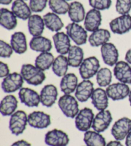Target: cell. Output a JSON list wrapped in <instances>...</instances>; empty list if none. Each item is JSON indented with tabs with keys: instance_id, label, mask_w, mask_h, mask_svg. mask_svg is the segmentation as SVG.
<instances>
[{
	"instance_id": "obj_1",
	"label": "cell",
	"mask_w": 131,
	"mask_h": 146,
	"mask_svg": "<svg viewBox=\"0 0 131 146\" xmlns=\"http://www.w3.org/2000/svg\"><path fill=\"white\" fill-rule=\"evenodd\" d=\"M21 74L28 84L38 86L46 80V74L43 71L31 64H23L21 69Z\"/></svg>"
},
{
	"instance_id": "obj_2",
	"label": "cell",
	"mask_w": 131,
	"mask_h": 146,
	"mask_svg": "<svg viewBox=\"0 0 131 146\" xmlns=\"http://www.w3.org/2000/svg\"><path fill=\"white\" fill-rule=\"evenodd\" d=\"M58 104L63 113L69 118H75L79 111L77 100L70 94H64L60 97Z\"/></svg>"
},
{
	"instance_id": "obj_3",
	"label": "cell",
	"mask_w": 131,
	"mask_h": 146,
	"mask_svg": "<svg viewBox=\"0 0 131 146\" xmlns=\"http://www.w3.org/2000/svg\"><path fill=\"white\" fill-rule=\"evenodd\" d=\"M28 116L22 110H17L10 116L9 129L13 135L18 136L23 133L28 124Z\"/></svg>"
},
{
	"instance_id": "obj_4",
	"label": "cell",
	"mask_w": 131,
	"mask_h": 146,
	"mask_svg": "<svg viewBox=\"0 0 131 146\" xmlns=\"http://www.w3.org/2000/svg\"><path fill=\"white\" fill-rule=\"evenodd\" d=\"M100 69V62L95 56L85 59L79 67V71L83 80H89L97 74Z\"/></svg>"
},
{
	"instance_id": "obj_5",
	"label": "cell",
	"mask_w": 131,
	"mask_h": 146,
	"mask_svg": "<svg viewBox=\"0 0 131 146\" xmlns=\"http://www.w3.org/2000/svg\"><path fill=\"white\" fill-rule=\"evenodd\" d=\"M94 113L92 110L89 108H84L79 111L75 117V125L80 131L86 132L92 126Z\"/></svg>"
},
{
	"instance_id": "obj_6",
	"label": "cell",
	"mask_w": 131,
	"mask_h": 146,
	"mask_svg": "<svg viewBox=\"0 0 131 146\" xmlns=\"http://www.w3.org/2000/svg\"><path fill=\"white\" fill-rule=\"evenodd\" d=\"M24 81L22 75L19 73H10L3 80L1 88L5 93L15 92L22 88Z\"/></svg>"
},
{
	"instance_id": "obj_7",
	"label": "cell",
	"mask_w": 131,
	"mask_h": 146,
	"mask_svg": "<svg viewBox=\"0 0 131 146\" xmlns=\"http://www.w3.org/2000/svg\"><path fill=\"white\" fill-rule=\"evenodd\" d=\"M66 30L67 34L77 46L83 45L87 42V32L78 23H69L66 27Z\"/></svg>"
},
{
	"instance_id": "obj_8",
	"label": "cell",
	"mask_w": 131,
	"mask_h": 146,
	"mask_svg": "<svg viewBox=\"0 0 131 146\" xmlns=\"http://www.w3.org/2000/svg\"><path fill=\"white\" fill-rule=\"evenodd\" d=\"M131 131V119L122 117L114 123L111 128V135L114 139L121 141L127 137Z\"/></svg>"
},
{
	"instance_id": "obj_9",
	"label": "cell",
	"mask_w": 131,
	"mask_h": 146,
	"mask_svg": "<svg viewBox=\"0 0 131 146\" xmlns=\"http://www.w3.org/2000/svg\"><path fill=\"white\" fill-rule=\"evenodd\" d=\"M111 32L115 34L123 35L131 30V15H122L114 18L109 23Z\"/></svg>"
},
{
	"instance_id": "obj_10",
	"label": "cell",
	"mask_w": 131,
	"mask_h": 146,
	"mask_svg": "<svg viewBox=\"0 0 131 146\" xmlns=\"http://www.w3.org/2000/svg\"><path fill=\"white\" fill-rule=\"evenodd\" d=\"M28 121L31 127L36 129H45L51 124L50 115L41 111L31 112L28 115Z\"/></svg>"
},
{
	"instance_id": "obj_11",
	"label": "cell",
	"mask_w": 131,
	"mask_h": 146,
	"mask_svg": "<svg viewBox=\"0 0 131 146\" xmlns=\"http://www.w3.org/2000/svg\"><path fill=\"white\" fill-rule=\"evenodd\" d=\"M69 141L68 135L60 129H54L45 135V143L49 146H67Z\"/></svg>"
},
{
	"instance_id": "obj_12",
	"label": "cell",
	"mask_w": 131,
	"mask_h": 146,
	"mask_svg": "<svg viewBox=\"0 0 131 146\" xmlns=\"http://www.w3.org/2000/svg\"><path fill=\"white\" fill-rule=\"evenodd\" d=\"M130 88L127 84L121 82L114 83L107 87L106 92L109 98L112 101L122 100L129 96Z\"/></svg>"
},
{
	"instance_id": "obj_13",
	"label": "cell",
	"mask_w": 131,
	"mask_h": 146,
	"mask_svg": "<svg viewBox=\"0 0 131 146\" xmlns=\"http://www.w3.org/2000/svg\"><path fill=\"white\" fill-rule=\"evenodd\" d=\"M112 121V117L109 110L100 111L93 119L92 127L94 131L102 133L108 128Z\"/></svg>"
},
{
	"instance_id": "obj_14",
	"label": "cell",
	"mask_w": 131,
	"mask_h": 146,
	"mask_svg": "<svg viewBox=\"0 0 131 146\" xmlns=\"http://www.w3.org/2000/svg\"><path fill=\"white\" fill-rule=\"evenodd\" d=\"M19 98L28 107H38L40 103V94L30 88H21L19 91Z\"/></svg>"
},
{
	"instance_id": "obj_15",
	"label": "cell",
	"mask_w": 131,
	"mask_h": 146,
	"mask_svg": "<svg viewBox=\"0 0 131 146\" xmlns=\"http://www.w3.org/2000/svg\"><path fill=\"white\" fill-rule=\"evenodd\" d=\"M102 58L105 64L109 66H114L118 60V51L113 44L107 42L101 46Z\"/></svg>"
},
{
	"instance_id": "obj_16",
	"label": "cell",
	"mask_w": 131,
	"mask_h": 146,
	"mask_svg": "<svg viewBox=\"0 0 131 146\" xmlns=\"http://www.w3.org/2000/svg\"><path fill=\"white\" fill-rule=\"evenodd\" d=\"M113 73L120 82L131 85V67L127 62H118L114 66Z\"/></svg>"
},
{
	"instance_id": "obj_17",
	"label": "cell",
	"mask_w": 131,
	"mask_h": 146,
	"mask_svg": "<svg viewBox=\"0 0 131 146\" xmlns=\"http://www.w3.org/2000/svg\"><path fill=\"white\" fill-rule=\"evenodd\" d=\"M58 95L57 88L54 85H46L40 91V103L46 107L50 108L56 103Z\"/></svg>"
},
{
	"instance_id": "obj_18",
	"label": "cell",
	"mask_w": 131,
	"mask_h": 146,
	"mask_svg": "<svg viewBox=\"0 0 131 146\" xmlns=\"http://www.w3.org/2000/svg\"><path fill=\"white\" fill-rule=\"evenodd\" d=\"M102 23V15L99 10L91 9L87 12L84 20V25L86 31L93 32L99 29Z\"/></svg>"
},
{
	"instance_id": "obj_19",
	"label": "cell",
	"mask_w": 131,
	"mask_h": 146,
	"mask_svg": "<svg viewBox=\"0 0 131 146\" xmlns=\"http://www.w3.org/2000/svg\"><path fill=\"white\" fill-rule=\"evenodd\" d=\"M94 90L93 83L89 80H84L78 84L75 91V97L80 102H86L91 98Z\"/></svg>"
},
{
	"instance_id": "obj_20",
	"label": "cell",
	"mask_w": 131,
	"mask_h": 146,
	"mask_svg": "<svg viewBox=\"0 0 131 146\" xmlns=\"http://www.w3.org/2000/svg\"><path fill=\"white\" fill-rule=\"evenodd\" d=\"M52 39L57 53L62 55L68 54L72 46L69 35L64 32H56L52 36Z\"/></svg>"
},
{
	"instance_id": "obj_21",
	"label": "cell",
	"mask_w": 131,
	"mask_h": 146,
	"mask_svg": "<svg viewBox=\"0 0 131 146\" xmlns=\"http://www.w3.org/2000/svg\"><path fill=\"white\" fill-rule=\"evenodd\" d=\"M91 103L99 111L106 110L109 105V97L106 91L102 88H97L94 90L91 96Z\"/></svg>"
},
{
	"instance_id": "obj_22",
	"label": "cell",
	"mask_w": 131,
	"mask_h": 146,
	"mask_svg": "<svg viewBox=\"0 0 131 146\" xmlns=\"http://www.w3.org/2000/svg\"><path fill=\"white\" fill-rule=\"evenodd\" d=\"M45 27L43 17L40 15H32L28 21V28L29 32L33 36H38L42 35Z\"/></svg>"
},
{
	"instance_id": "obj_23",
	"label": "cell",
	"mask_w": 131,
	"mask_h": 146,
	"mask_svg": "<svg viewBox=\"0 0 131 146\" xmlns=\"http://www.w3.org/2000/svg\"><path fill=\"white\" fill-rule=\"evenodd\" d=\"M10 45L14 51L19 54L24 53L27 51V41L24 33L17 32L13 33L10 38Z\"/></svg>"
},
{
	"instance_id": "obj_24",
	"label": "cell",
	"mask_w": 131,
	"mask_h": 146,
	"mask_svg": "<svg viewBox=\"0 0 131 146\" xmlns=\"http://www.w3.org/2000/svg\"><path fill=\"white\" fill-rule=\"evenodd\" d=\"M30 47L34 51L45 53L50 51L52 46L50 39L41 35L33 36L30 42Z\"/></svg>"
},
{
	"instance_id": "obj_25",
	"label": "cell",
	"mask_w": 131,
	"mask_h": 146,
	"mask_svg": "<svg viewBox=\"0 0 131 146\" xmlns=\"http://www.w3.org/2000/svg\"><path fill=\"white\" fill-rule=\"evenodd\" d=\"M78 85V79L74 73H68L63 76L60 82V89L65 94H70L75 92Z\"/></svg>"
},
{
	"instance_id": "obj_26",
	"label": "cell",
	"mask_w": 131,
	"mask_h": 146,
	"mask_svg": "<svg viewBox=\"0 0 131 146\" xmlns=\"http://www.w3.org/2000/svg\"><path fill=\"white\" fill-rule=\"evenodd\" d=\"M18 106V101L14 95H7L0 103V112L3 116H11Z\"/></svg>"
},
{
	"instance_id": "obj_27",
	"label": "cell",
	"mask_w": 131,
	"mask_h": 146,
	"mask_svg": "<svg viewBox=\"0 0 131 146\" xmlns=\"http://www.w3.org/2000/svg\"><path fill=\"white\" fill-rule=\"evenodd\" d=\"M111 38L109 31L106 29H101L92 32L88 38V42L91 46L99 47L108 42Z\"/></svg>"
},
{
	"instance_id": "obj_28",
	"label": "cell",
	"mask_w": 131,
	"mask_h": 146,
	"mask_svg": "<svg viewBox=\"0 0 131 146\" xmlns=\"http://www.w3.org/2000/svg\"><path fill=\"white\" fill-rule=\"evenodd\" d=\"M0 24L8 30H14L17 27V17L9 9L2 8L0 10Z\"/></svg>"
},
{
	"instance_id": "obj_29",
	"label": "cell",
	"mask_w": 131,
	"mask_h": 146,
	"mask_svg": "<svg viewBox=\"0 0 131 146\" xmlns=\"http://www.w3.org/2000/svg\"><path fill=\"white\" fill-rule=\"evenodd\" d=\"M12 11L15 16L22 20H28L32 15L30 7L23 0H15L12 5Z\"/></svg>"
},
{
	"instance_id": "obj_30",
	"label": "cell",
	"mask_w": 131,
	"mask_h": 146,
	"mask_svg": "<svg viewBox=\"0 0 131 146\" xmlns=\"http://www.w3.org/2000/svg\"><path fill=\"white\" fill-rule=\"evenodd\" d=\"M68 14L72 23H75L83 21L86 16L85 8L83 4L79 1H74L70 4Z\"/></svg>"
},
{
	"instance_id": "obj_31",
	"label": "cell",
	"mask_w": 131,
	"mask_h": 146,
	"mask_svg": "<svg viewBox=\"0 0 131 146\" xmlns=\"http://www.w3.org/2000/svg\"><path fill=\"white\" fill-rule=\"evenodd\" d=\"M43 19L45 26L51 32H59L64 28V24L61 18L54 12H48L44 15Z\"/></svg>"
},
{
	"instance_id": "obj_32",
	"label": "cell",
	"mask_w": 131,
	"mask_h": 146,
	"mask_svg": "<svg viewBox=\"0 0 131 146\" xmlns=\"http://www.w3.org/2000/svg\"><path fill=\"white\" fill-rule=\"evenodd\" d=\"M68 62L69 66L79 67L84 60V52L79 46H72L68 53Z\"/></svg>"
},
{
	"instance_id": "obj_33",
	"label": "cell",
	"mask_w": 131,
	"mask_h": 146,
	"mask_svg": "<svg viewBox=\"0 0 131 146\" xmlns=\"http://www.w3.org/2000/svg\"><path fill=\"white\" fill-rule=\"evenodd\" d=\"M84 142L86 146H106L104 137L95 131H87L84 135Z\"/></svg>"
},
{
	"instance_id": "obj_34",
	"label": "cell",
	"mask_w": 131,
	"mask_h": 146,
	"mask_svg": "<svg viewBox=\"0 0 131 146\" xmlns=\"http://www.w3.org/2000/svg\"><path fill=\"white\" fill-rule=\"evenodd\" d=\"M69 64L66 56L60 54L54 59L52 66V70L55 75L58 77H63L67 74Z\"/></svg>"
},
{
	"instance_id": "obj_35",
	"label": "cell",
	"mask_w": 131,
	"mask_h": 146,
	"mask_svg": "<svg viewBox=\"0 0 131 146\" xmlns=\"http://www.w3.org/2000/svg\"><path fill=\"white\" fill-rule=\"evenodd\" d=\"M54 59L53 54L50 52L40 53L35 59V66L42 71H46L52 67Z\"/></svg>"
},
{
	"instance_id": "obj_36",
	"label": "cell",
	"mask_w": 131,
	"mask_h": 146,
	"mask_svg": "<svg viewBox=\"0 0 131 146\" xmlns=\"http://www.w3.org/2000/svg\"><path fill=\"white\" fill-rule=\"evenodd\" d=\"M97 83L101 87H106L111 85L112 81V72L111 70L104 67L99 69L96 74Z\"/></svg>"
},
{
	"instance_id": "obj_37",
	"label": "cell",
	"mask_w": 131,
	"mask_h": 146,
	"mask_svg": "<svg viewBox=\"0 0 131 146\" xmlns=\"http://www.w3.org/2000/svg\"><path fill=\"white\" fill-rule=\"evenodd\" d=\"M49 6L52 12L64 15L69 12L70 5L65 0H49Z\"/></svg>"
},
{
	"instance_id": "obj_38",
	"label": "cell",
	"mask_w": 131,
	"mask_h": 146,
	"mask_svg": "<svg viewBox=\"0 0 131 146\" xmlns=\"http://www.w3.org/2000/svg\"><path fill=\"white\" fill-rule=\"evenodd\" d=\"M116 10L119 14H129L131 10V0H116Z\"/></svg>"
},
{
	"instance_id": "obj_39",
	"label": "cell",
	"mask_w": 131,
	"mask_h": 146,
	"mask_svg": "<svg viewBox=\"0 0 131 146\" xmlns=\"http://www.w3.org/2000/svg\"><path fill=\"white\" fill-rule=\"evenodd\" d=\"M111 0H89V4L93 9L104 10L109 9L111 5Z\"/></svg>"
},
{
	"instance_id": "obj_40",
	"label": "cell",
	"mask_w": 131,
	"mask_h": 146,
	"mask_svg": "<svg viewBox=\"0 0 131 146\" xmlns=\"http://www.w3.org/2000/svg\"><path fill=\"white\" fill-rule=\"evenodd\" d=\"M48 3V0H30L29 7L33 12H41L45 9Z\"/></svg>"
},
{
	"instance_id": "obj_41",
	"label": "cell",
	"mask_w": 131,
	"mask_h": 146,
	"mask_svg": "<svg viewBox=\"0 0 131 146\" xmlns=\"http://www.w3.org/2000/svg\"><path fill=\"white\" fill-rule=\"evenodd\" d=\"M13 51L11 45L2 40L0 41V56L1 58H10L12 55Z\"/></svg>"
},
{
	"instance_id": "obj_42",
	"label": "cell",
	"mask_w": 131,
	"mask_h": 146,
	"mask_svg": "<svg viewBox=\"0 0 131 146\" xmlns=\"http://www.w3.org/2000/svg\"><path fill=\"white\" fill-rule=\"evenodd\" d=\"M10 74V69L7 64L4 62H0V77L5 78Z\"/></svg>"
},
{
	"instance_id": "obj_43",
	"label": "cell",
	"mask_w": 131,
	"mask_h": 146,
	"mask_svg": "<svg viewBox=\"0 0 131 146\" xmlns=\"http://www.w3.org/2000/svg\"><path fill=\"white\" fill-rule=\"evenodd\" d=\"M10 146H31V145L30 143L24 140H21L13 143Z\"/></svg>"
},
{
	"instance_id": "obj_44",
	"label": "cell",
	"mask_w": 131,
	"mask_h": 146,
	"mask_svg": "<svg viewBox=\"0 0 131 146\" xmlns=\"http://www.w3.org/2000/svg\"><path fill=\"white\" fill-rule=\"evenodd\" d=\"M106 146H124L120 141L118 140H113V141H110L109 143H107Z\"/></svg>"
},
{
	"instance_id": "obj_45",
	"label": "cell",
	"mask_w": 131,
	"mask_h": 146,
	"mask_svg": "<svg viewBox=\"0 0 131 146\" xmlns=\"http://www.w3.org/2000/svg\"><path fill=\"white\" fill-rule=\"evenodd\" d=\"M125 59L127 63H129L131 65V49H129V50L127 51L126 54H125Z\"/></svg>"
},
{
	"instance_id": "obj_46",
	"label": "cell",
	"mask_w": 131,
	"mask_h": 146,
	"mask_svg": "<svg viewBox=\"0 0 131 146\" xmlns=\"http://www.w3.org/2000/svg\"><path fill=\"white\" fill-rule=\"evenodd\" d=\"M125 145L131 146V131L125 138Z\"/></svg>"
},
{
	"instance_id": "obj_47",
	"label": "cell",
	"mask_w": 131,
	"mask_h": 146,
	"mask_svg": "<svg viewBox=\"0 0 131 146\" xmlns=\"http://www.w3.org/2000/svg\"><path fill=\"white\" fill-rule=\"evenodd\" d=\"M12 0H0V3L3 5H9L11 3Z\"/></svg>"
},
{
	"instance_id": "obj_48",
	"label": "cell",
	"mask_w": 131,
	"mask_h": 146,
	"mask_svg": "<svg viewBox=\"0 0 131 146\" xmlns=\"http://www.w3.org/2000/svg\"><path fill=\"white\" fill-rule=\"evenodd\" d=\"M129 101L130 105L131 106V89L130 90V93H129Z\"/></svg>"
},
{
	"instance_id": "obj_49",
	"label": "cell",
	"mask_w": 131,
	"mask_h": 146,
	"mask_svg": "<svg viewBox=\"0 0 131 146\" xmlns=\"http://www.w3.org/2000/svg\"><path fill=\"white\" fill-rule=\"evenodd\" d=\"M65 1H71V0H65Z\"/></svg>"
},
{
	"instance_id": "obj_50",
	"label": "cell",
	"mask_w": 131,
	"mask_h": 146,
	"mask_svg": "<svg viewBox=\"0 0 131 146\" xmlns=\"http://www.w3.org/2000/svg\"><path fill=\"white\" fill-rule=\"evenodd\" d=\"M23 1H26V0H23Z\"/></svg>"
}]
</instances>
